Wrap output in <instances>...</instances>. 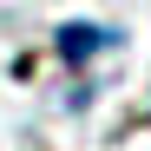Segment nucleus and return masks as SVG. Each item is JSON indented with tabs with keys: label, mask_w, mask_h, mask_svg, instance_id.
<instances>
[{
	"label": "nucleus",
	"mask_w": 151,
	"mask_h": 151,
	"mask_svg": "<svg viewBox=\"0 0 151 151\" xmlns=\"http://www.w3.org/2000/svg\"><path fill=\"white\" fill-rule=\"evenodd\" d=\"M92 46H105L99 27H66V33H59V53H66V59H86Z\"/></svg>",
	"instance_id": "1"
}]
</instances>
